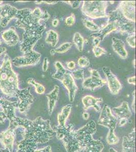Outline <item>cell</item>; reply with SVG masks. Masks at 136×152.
Masks as SVG:
<instances>
[{
	"label": "cell",
	"mask_w": 136,
	"mask_h": 152,
	"mask_svg": "<svg viewBox=\"0 0 136 152\" xmlns=\"http://www.w3.org/2000/svg\"><path fill=\"white\" fill-rule=\"evenodd\" d=\"M0 89L6 95L18 99V109L22 113L28 111L34 102L29 88L20 89L18 76L12 69V63L8 54L0 66Z\"/></svg>",
	"instance_id": "obj_3"
},
{
	"label": "cell",
	"mask_w": 136,
	"mask_h": 152,
	"mask_svg": "<svg viewBox=\"0 0 136 152\" xmlns=\"http://www.w3.org/2000/svg\"><path fill=\"white\" fill-rule=\"evenodd\" d=\"M1 44H2V42H1V41L0 40V45H1Z\"/></svg>",
	"instance_id": "obj_57"
},
{
	"label": "cell",
	"mask_w": 136,
	"mask_h": 152,
	"mask_svg": "<svg viewBox=\"0 0 136 152\" xmlns=\"http://www.w3.org/2000/svg\"><path fill=\"white\" fill-rule=\"evenodd\" d=\"M103 71L106 78V82L111 93L113 95H117L122 88L121 82L109 67H104Z\"/></svg>",
	"instance_id": "obj_10"
},
{
	"label": "cell",
	"mask_w": 136,
	"mask_h": 152,
	"mask_svg": "<svg viewBox=\"0 0 136 152\" xmlns=\"http://www.w3.org/2000/svg\"><path fill=\"white\" fill-rule=\"evenodd\" d=\"M2 2H0V4L2 3ZM1 9H2V6L0 5V13H1Z\"/></svg>",
	"instance_id": "obj_56"
},
{
	"label": "cell",
	"mask_w": 136,
	"mask_h": 152,
	"mask_svg": "<svg viewBox=\"0 0 136 152\" xmlns=\"http://www.w3.org/2000/svg\"><path fill=\"white\" fill-rule=\"evenodd\" d=\"M4 99H0V107H1V105L2 104V102H3Z\"/></svg>",
	"instance_id": "obj_54"
},
{
	"label": "cell",
	"mask_w": 136,
	"mask_h": 152,
	"mask_svg": "<svg viewBox=\"0 0 136 152\" xmlns=\"http://www.w3.org/2000/svg\"><path fill=\"white\" fill-rule=\"evenodd\" d=\"M107 1H85L83 2L81 10L83 14L93 19L107 18Z\"/></svg>",
	"instance_id": "obj_5"
},
{
	"label": "cell",
	"mask_w": 136,
	"mask_h": 152,
	"mask_svg": "<svg viewBox=\"0 0 136 152\" xmlns=\"http://www.w3.org/2000/svg\"><path fill=\"white\" fill-rule=\"evenodd\" d=\"M133 104H132V107L133 109L134 112H135V91H134L133 93Z\"/></svg>",
	"instance_id": "obj_44"
},
{
	"label": "cell",
	"mask_w": 136,
	"mask_h": 152,
	"mask_svg": "<svg viewBox=\"0 0 136 152\" xmlns=\"http://www.w3.org/2000/svg\"><path fill=\"white\" fill-rule=\"evenodd\" d=\"M117 118L112 114L110 108L107 104L104 105L99 119V124L109 129V133H114L117 126Z\"/></svg>",
	"instance_id": "obj_6"
},
{
	"label": "cell",
	"mask_w": 136,
	"mask_h": 152,
	"mask_svg": "<svg viewBox=\"0 0 136 152\" xmlns=\"http://www.w3.org/2000/svg\"><path fill=\"white\" fill-rule=\"evenodd\" d=\"M106 140L109 145H116L119 142V138L114 133H108Z\"/></svg>",
	"instance_id": "obj_30"
},
{
	"label": "cell",
	"mask_w": 136,
	"mask_h": 152,
	"mask_svg": "<svg viewBox=\"0 0 136 152\" xmlns=\"http://www.w3.org/2000/svg\"><path fill=\"white\" fill-rule=\"evenodd\" d=\"M35 3L36 4H41L43 3V1H35Z\"/></svg>",
	"instance_id": "obj_53"
},
{
	"label": "cell",
	"mask_w": 136,
	"mask_h": 152,
	"mask_svg": "<svg viewBox=\"0 0 136 152\" xmlns=\"http://www.w3.org/2000/svg\"><path fill=\"white\" fill-rule=\"evenodd\" d=\"M67 67L70 69H74L75 67V63L73 61H69L67 63Z\"/></svg>",
	"instance_id": "obj_42"
},
{
	"label": "cell",
	"mask_w": 136,
	"mask_h": 152,
	"mask_svg": "<svg viewBox=\"0 0 136 152\" xmlns=\"http://www.w3.org/2000/svg\"><path fill=\"white\" fill-rule=\"evenodd\" d=\"M49 66V61L47 57H45L43 61V65H42V70L44 72H46L48 69Z\"/></svg>",
	"instance_id": "obj_37"
},
{
	"label": "cell",
	"mask_w": 136,
	"mask_h": 152,
	"mask_svg": "<svg viewBox=\"0 0 136 152\" xmlns=\"http://www.w3.org/2000/svg\"><path fill=\"white\" fill-rule=\"evenodd\" d=\"M17 9L9 4L2 5V9L0 13L1 26L3 28L7 26L11 19L14 18Z\"/></svg>",
	"instance_id": "obj_13"
},
{
	"label": "cell",
	"mask_w": 136,
	"mask_h": 152,
	"mask_svg": "<svg viewBox=\"0 0 136 152\" xmlns=\"http://www.w3.org/2000/svg\"><path fill=\"white\" fill-rule=\"evenodd\" d=\"M90 72L91 74V76H93L97 78H101L100 76V73H99L98 71L95 69H90Z\"/></svg>",
	"instance_id": "obj_38"
},
{
	"label": "cell",
	"mask_w": 136,
	"mask_h": 152,
	"mask_svg": "<svg viewBox=\"0 0 136 152\" xmlns=\"http://www.w3.org/2000/svg\"><path fill=\"white\" fill-rule=\"evenodd\" d=\"M72 44L70 42H65L54 49L55 53H64L67 52L71 48Z\"/></svg>",
	"instance_id": "obj_29"
},
{
	"label": "cell",
	"mask_w": 136,
	"mask_h": 152,
	"mask_svg": "<svg viewBox=\"0 0 136 152\" xmlns=\"http://www.w3.org/2000/svg\"><path fill=\"white\" fill-rule=\"evenodd\" d=\"M65 3L68 4L69 5L71 6L73 9H76L79 7L80 5L81 4V1H64Z\"/></svg>",
	"instance_id": "obj_36"
},
{
	"label": "cell",
	"mask_w": 136,
	"mask_h": 152,
	"mask_svg": "<svg viewBox=\"0 0 136 152\" xmlns=\"http://www.w3.org/2000/svg\"><path fill=\"white\" fill-rule=\"evenodd\" d=\"M109 152H118L117 151L115 150V149L113 148H110L109 149Z\"/></svg>",
	"instance_id": "obj_50"
},
{
	"label": "cell",
	"mask_w": 136,
	"mask_h": 152,
	"mask_svg": "<svg viewBox=\"0 0 136 152\" xmlns=\"http://www.w3.org/2000/svg\"><path fill=\"white\" fill-rule=\"evenodd\" d=\"M2 38L4 41L9 46L12 47L16 45L19 42V37L18 36L14 28H10L2 34Z\"/></svg>",
	"instance_id": "obj_16"
},
{
	"label": "cell",
	"mask_w": 136,
	"mask_h": 152,
	"mask_svg": "<svg viewBox=\"0 0 136 152\" xmlns=\"http://www.w3.org/2000/svg\"><path fill=\"white\" fill-rule=\"evenodd\" d=\"M50 15L47 11L42 12L39 7L34 10L29 8L18 10L14 18L16 19L15 26L24 31L23 41L21 44V51L27 53L33 51L37 42L42 36L45 26L41 21L48 20Z\"/></svg>",
	"instance_id": "obj_2"
},
{
	"label": "cell",
	"mask_w": 136,
	"mask_h": 152,
	"mask_svg": "<svg viewBox=\"0 0 136 152\" xmlns=\"http://www.w3.org/2000/svg\"><path fill=\"white\" fill-rule=\"evenodd\" d=\"M54 129L57 138L62 141L67 152H81L82 151V147L76 137L73 124H69L64 126L57 125Z\"/></svg>",
	"instance_id": "obj_4"
},
{
	"label": "cell",
	"mask_w": 136,
	"mask_h": 152,
	"mask_svg": "<svg viewBox=\"0 0 136 152\" xmlns=\"http://www.w3.org/2000/svg\"><path fill=\"white\" fill-rule=\"evenodd\" d=\"M46 34L45 39L46 43L50 44L52 47H55L59 41V36L57 33L51 29L47 31Z\"/></svg>",
	"instance_id": "obj_25"
},
{
	"label": "cell",
	"mask_w": 136,
	"mask_h": 152,
	"mask_svg": "<svg viewBox=\"0 0 136 152\" xmlns=\"http://www.w3.org/2000/svg\"><path fill=\"white\" fill-rule=\"evenodd\" d=\"M41 57V54L33 50L28 53L24 54L21 56L16 57L12 61V64L16 67H23L34 66L38 64Z\"/></svg>",
	"instance_id": "obj_7"
},
{
	"label": "cell",
	"mask_w": 136,
	"mask_h": 152,
	"mask_svg": "<svg viewBox=\"0 0 136 152\" xmlns=\"http://www.w3.org/2000/svg\"><path fill=\"white\" fill-rule=\"evenodd\" d=\"M34 152H51V148L49 145L40 150H36Z\"/></svg>",
	"instance_id": "obj_39"
},
{
	"label": "cell",
	"mask_w": 136,
	"mask_h": 152,
	"mask_svg": "<svg viewBox=\"0 0 136 152\" xmlns=\"http://www.w3.org/2000/svg\"><path fill=\"white\" fill-rule=\"evenodd\" d=\"M118 10L125 18L132 22L136 21V2L124 1L121 2Z\"/></svg>",
	"instance_id": "obj_9"
},
{
	"label": "cell",
	"mask_w": 136,
	"mask_h": 152,
	"mask_svg": "<svg viewBox=\"0 0 136 152\" xmlns=\"http://www.w3.org/2000/svg\"><path fill=\"white\" fill-rule=\"evenodd\" d=\"M135 62H136V61H135V59H134V61H133V66H134V67H135Z\"/></svg>",
	"instance_id": "obj_55"
},
{
	"label": "cell",
	"mask_w": 136,
	"mask_h": 152,
	"mask_svg": "<svg viewBox=\"0 0 136 152\" xmlns=\"http://www.w3.org/2000/svg\"><path fill=\"white\" fill-rule=\"evenodd\" d=\"M93 53L95 54V56L96 57H100L102 55L107 53V51H106V50L102 47H100L99 46H93Z\"/></svg>",
	"instance_id": "obj_32"
},
{
	"label": "cell",
	"mask_w": 136,
	"mask_h": 152,
	"mask_svg": "<svg viewBox=\"0 0 136 152\" xmlns=\"http://www.w3.org/2000/svg\"><path fill=\"white\" fill-rule=\"evenodd\" d=\"M7 119V117L3 111H0V123H4L5 120Z\"/></svg>",
	"instance_id": "obj_40"
},
{
	"label": "cell",
	"mask_w": 136,
	"mask_h": 152,
	"mask_svg": "<svg viewBox=\"0 0 136 152\" xmlns=\"http://www.w3.org/2000/svg\"><path fill=\"white\" fill-rule=\"evenodd\" d=\"M135 129L122 140V152H135Z\"/></svg>",
	"instance_id": "obj_19"
},
{
	"label": "cell",
	"mask_w": 136,
	"mask_h": 152,
	"mask_svg": "<svg viewBox=\"0 0 136 152\" xmlns=\"http://www.w3.org/2000/svg\"><path fill=\"white\" fill-rule=\"evenodd\" d=\"M59 23V20L58 19H54L52 20V26L54 27H57L58 24Z\"/></svg>",
	"instance_id": "obj_46"
},
{
	"label": "cell",
	"mask_w": 136,
	"mask_h": 152,
	"mask_svg": "<svg viewBox=\"0 0 136 152\" xmlns=\"http://www.w3.org/2000/svg\"><path fill=\"white\" fill-rule=\"evenodd\" d=\"M58 3V1H43V3L47 4H50V5H54L55 4Z\"/></svg>",
	"instance_id": "obj_47"
},
{
	"label": "cell",
	"mask_w": 136,
	"mask_h": 152,
	"mask_svg": "<svg viewBox=\"0 0 136 152\" xmlns=\"http://www.w3.org/2000/svg\"><path fill=\"white\" fill-rule=\"evenodd\" d=\"M73 105L71 104L65 105L62 107L61 112L57 115V120L59 126H64L65 125V122L67 121L69 115L70 114Z\"/></svg>",
	"instance_id": "obj_23"
},
{
	"label": "cell",
	"mask_w": 136,
	"mask_h": 152,
	"mask_svg": "<svg viewBox=\"0 0 136 152\" xmlns=\"http://www.w3.org/2000/svg\"><path fill=\"white\" fill-rule=\"evenodd\" d=\"M54 66L56 69V72L52 75V78L60 81L62 79L64 75L67 73V70L65 69L61 62L57 61L54 63Z\"/></svg>",
	"instance_id": "obj_24"
},
{
	"label": "cell",
	"mask_w": 136,
	"mask_h": 152,
	"mask_svg": "<svg viewBox=\"0 0 136 152\" xmlns=\"http://www.w3.org/2000/svg\"><path fill=\"white\" fill-rule=\"evenodd\" d=\"M60 87L57 85L54 86V89L50 93L47 94L46 96L48 99V107L49 114L51 115L53 112L55 104L57 101L59 96Z\"/></svg>",
	"instance_id": "obj_22"
},
{
	"label": "cell",
	"mask_w": 136,
	"mask_h": 152,
	"mask_svg": "<svg viewBox=\"0 0 136 152\" xmlns=\"http://www.w3.org/2000/svg\"><path fill=\"white\" fill-rule=\"evenodd\" d=\"M6 51V48L5 47H0V56L2 55V54L5 53Z\"/></svg>",
	"instance_id": "obj_49"
},
{
	"label": "cell",
	"mask_w": 136,
	"mask_h": 152,
	"mask_svg": "<svg viewBox=\"0 0 136 152\" xmlns=\"http://www.w3.org/2000/svg\"><path fill=\"white\" fill-rule=\"evenodd\" d=\"M0 152H10L7 149H0Z\"/></svg>",
	"instance_id": "obj_52"
},
{
	"label": "cell",
	"mask_w": 136,
	"mask_h": 152,
	"mask_svg": "<svg viewBox=\"0 0 136 152\" xmlns=\"http://www.w3.org/2000/svg\"><path fill=\"white\" fill-rule=\"evenodd\" d=\"M112 47L114 52L119 56L121 58H126L128 57V53L125 48V44L122 40L118 38L113 37L112 38Z\"/></svg>",
	"instance_id": "obj_21"
},
{
	"label": "cell",
	"mask_w": 136,
	"mask_h": 152,
	"mask_svg": "<svg viewBox=\"0 0 136 152\" xmlns=\"http://www.w3.org/2000/svg\"><path fill=\"white\" fill-rule=\"evenodd\" d=\"M90 64L89 59L86 57H80L78 60V64L80 67H87Z\"/></svg>",
	"instance_id": "obj_33"
},
{
	"label": "cell",
	"mask_w": 136,
	"mask_h": 152,
	"mask_svg": "<svg viewBox=\"0 0 136 152\" xmlns=\"http://www.w3.org/2000/svg\"><path fill=\"white\" fill-rule=\"evenodd\" d=\"M100 42L101 41L100 39H99L98 38H93V46H99Z\"/></svg>",
	"instance_id": "obj_45"
},
{
	"label": "cell",
	"mask_w": 136,
	"mask_h": 152,
	"mask_svg": "<svg viewBox=\"0 0 136 152\" xmlns=\"http://www.w3.org/2000/svg\"><path fill=\"white\" fill-rule=\"evenodd\" d=\"M113 111L117 120L121 119H128L132 116V113L129 109V104L126 102H124L119 107H114Z\"/></svg>",
	"instance_id": "obj_18"
},
{
	"label": "cell",
	"mask_w": 136,
	"mask_h": 152,
	"mask_svg": "<svg viewBox=\"0 0 136 152\" xmlns=\"http://www.w3.org/2000/svg\"><path fill=\"white\" fill-rule=\"evenodd\" d=\"M96 131V124L93 120L90 121L79 129L75 130L76 137L79 141L82 147L85 142L93 138V135Z\"/></svg>",
	"instance_id": "obj_8"
},
{
	"label": "cell",
	"mask_w": 136,
	"mask_h": 152,
	"mask_svg": "<svg viewBox=\"0 0 136 152\" xmlns=\"http://www.w3.org/2000/svg\"><path fill=\"white\" fill-rule=\"evenodd\" d=\"M104 149L103 143L100 140L91 138L83 145L81 152H102Z\"/></svg>",
	"instance_id": "obj_20"
},
{
	"label": "cell",
	"mask_w": 136,
	"mask_h": 152,
	"mask_svg": "<svg viewBox=\"0 0 136 152\" xmlns=\"http://www.w3.org/2000/svg\"><path fill=\"white\" fill-rule=\"evenodd\" d=\"M117 26L115 21L111 19L108 24L104 27L100 29L98 31L93 33L90 36L93 38H98L101 41L104 40V39L112 31H117Z\"/></svg>",
	"instance_id": "obj_14"
},
{
	"label": "cell",
	"mask_w": 136,
	"mask_h": 152,
	"mask_svg": "<svg viewBox=\"0 0 136 152\" xmlns=\"http://www.w3.org/2000/svg\"><path fill=\"white\" fill-rule=\"evenodd\" d=\"M28 83L29 84H31L35 87V91L36 92L37 94H42L45 92V88L44 86L40 83H37L33 79H32V78L29 79L28 80Z\"/></svg>",
	"instance_id": "obj_27"
},
{
	"label": "cell",
	"mask_w": 136,
	"mask_h": 152,
	"mask_svg": "<svg viewBox=\"0 0 136 152\" xmlns=\"http://www.w3.org/2000/svg\"><path fill=\"white\" fill-rule=\"evenodd\" d=\"M10 127L21 129L23 140L18 143L16 152H34L38 143L49 142L55 135L49 120L38 117L34 121L15 116L10 120Z\"/></svg>",
	"instance_id": "obj_1"
},
{
	"label": "cell",
	"mask_w": 136,
	"mask_h": 152,
	"mask_svg": "<svg viewBox=\"0 0 136 152\" xmlns=\"http://www.w3.org/2000/svg\"><path fill=\"white\" fill-rule=\"evenodd\" d=\"M16 128L9 127L5 132L0 133V142L10 152H13L14 142L16 137Z\"/></svg>",
	"instance_id": "obj_11"
},
{
	"label": "cell",
	"mask_w": 136,
	"mask_h": 152,
	"mask_svg": "<svg viewBox=\"0 0 136 152\" xmlns=\"http://www.w3.org/2000/svg\"><path fill=\"white\" fill-rule=\"evenodd\" d=\"M83 23L85 26L91 31H98L100 28L97 24H96L93 21L90 20L89 19H83Z\"/></svg>",
	"instance_id": "obj_28"
},
{
	"label": "cell",
	"mask_w": 136,
	"mask_h": 152,
	"mask_svg": "<svg viewBox=\"0 0 136 152\" xmlns=\"http://www.w3.org/2000/svg\"><path fill=\"white\" fill-rule=\"evenodd\" d=\"M75 23V16L74 14L72 13L70 16L66 18L65 20L66 26H72Z\"/></svg>",
	"instance_id": "obj_35"
},
{
	"label": "cell",
	"mask_w": 136,
	"mask_h": 152,
	"mask_svg": "<svg viewBox=\"0 0 136 152\" xmlns=\"http://www.w3.org/2000/svg\"><path fill=\"white\" fill-rule=\"evenodd\" d=\"M128 82L129 84H133V85H136V77L135 76H132L128 79Z\"/></svg>",
	"instance_id": "obj_41"
},
{
	"label": "cell",
	"mask_w": 136,
	"mask_h": 152,
	"mask_svg": "<svg viewBox=\"0 0 136 152\" xmlns=\"http://www.w3.org/2000/svg\"><path fill=\"white\" fill-rule=\"evenodd\" d=\"M83 118L85 120H87L90 118V114H88L87 112L83 113Z\"/></svg>",
	"instance_id": "obj_48"
},
{
	"label": "cell",
	"mask_w": 136,
	"mask_h": 152,
	"mask_svg": "<svg viewBox=\"0 0 136 152\" xmlns=\"http://www.w3.org/2000/svg\"><path fill=\"white\" fill-rule=\"evenodd\" d=\"M60 82L67 89L70 102H73L74 100L76 92L78 90V87L76 85L74 78L73 77L71 73L67 71L62 79L60 80Z\"/></svg>",
	"instance_id": "obj_12"
},
{
	"label": "cell",
	"mask_w": 136,
	"mask_h": 152,
	"mask_svg": "<svg viewBox=\"0 0 136 152\" xmlns=\"http://www.w3.org/2000/svg\"><path fill=\"white\" fill-rule=\"evenodd\" d=\"M127 122H128V119H125V118L121 119L120 120V122H119L118 126L121 127V126H124V125L126 124V123H127Z\"/></svg>",
	"instance_id": "obj_43"
},
{
	"label": "cell",
	"mask_w": 136,
	"mask_h": 152,
	"mask_svg": "<svg viewBox=\"0 0 136 152\" xmlns=\"http://www.w3.org/2000/svg\"><path fill=\"white\" fill-rule=\"evenodd\" d=\"M73 41L78 51L79 52H82L83 50L85 41L79 33H75L74 34Z\"/></svg>",
	"instance_id": "obj_26"
},
{
	"label": "cell",
	"mask_w": 136,
	"mask_h": 152,
	"mask_svg": "<svg viewBox=\"0 0 136 152\" xmlns=\"http://www.w3.org/2000/svg\"><path fill=\"white\" fill-rule=\"evenodd\" d=\"M82 102L85 110H87L91 107H93L97 112H99L101 110V107L98 103L103 102L102 98H96L91 95H86L83 97Z\"/></svg>",
	"instance_id": "obj_17"
},
{
	"label": "cell",
	"mask_w": 136,
	"mask_h": 152,
	"mask_svg": "<svg viewBox=\"0 0 136 152\" xmlns=\"http://www.w3.org/2000/svg\"><path fill=\"white\" fill-rule=\"evenodd\" d=\"M135 40H136L135 34L133 35H129L126 39V41L127 42L128 44L129 45L130 47L132 48H135L136 47Z\"/></svg>",
	"instance_id": "obj_34"
},
{
	"label": "cell",
	"mask_w": 136,
	"mask_h": 152,
	"mask_svg": "<svg viewBox=\"0 0 136 152\" xmlns=\"http://www.w3.org/2000/svg\"><path fill=\"white\" fill-rule=\"evenodd\" d=\"M107 82L101 78H97L93 76L85 78L82 83L83 87L90 90H95L96 88H101L106 84Z\"/></svg>",
	"instance_id": "obj_15"
},
{
	"label": "cell",
	"mask_w": 136,
	"mask_h": 152,
	"mask_svg": "<svg viewBox=\"0 0 136 152\" xmlns=\"http://www.w3.org/2000/svg\"><path fill=\"white\" fill-rule=\"evenodd\" d=\"M50 54H51V56H54V55L55 53V51H54V49H52V50H51V51H50Z\"/></svg>",
	"instance_id": "obj_51"
},
{
	"label": "cell",
	"mask_w": 136,
	"mask_h": 152,
	"mask_svg": "<svg viewBox=\"0 0 136 152\" xmlns=\"http://www.w3.org/2000/svg\"><path fill=\"white\" fill-rule=\"evenodd\" d=\"M71 74L74 79L77 80L83 79L84 78V71L83 69H78L73 71Z\"/></svg>",
	"instance_id": "obj_31"
}]
</instances>
